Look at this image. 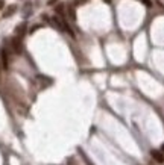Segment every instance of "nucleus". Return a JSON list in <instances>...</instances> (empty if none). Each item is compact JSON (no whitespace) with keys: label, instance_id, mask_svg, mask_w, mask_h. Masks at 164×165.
<instances>
[{"label":"nucleus","instance_id":"1","mask_svg":"<svg viewBox=\"0 0 164 165\" xmlns=\"http://www.w3.org/2000/svg\"><path fill=\"white\" fill-rule=\"evenodd\" d=\"M12 48H14V52H15L17 55H20V53L23 52V45H21V40H20V37L12 38Z\"/></svg>","mask_w":164,"mask_h":165},{"label":"nucleus","instance_id":"2","mask_svg":"<svg viewBox=\"0 0 164 165\" xmlns=\"http://www.w3.org/2000/svg\"><path fill=\"white\" fill-rule=\"evenodd\" d=\"M0 58H2V67L6 70L9 65V59H8V52L5 47H2V50H0Z\"/></svg>","mask_w":164,"mask_h":165},{"label":"nucleus","instance_id":"3","mask_svg":"<svg viewBox=\"0 0 164 165\" xmlns=\"http://www.w3.org/2000/svg\"><path fill=\"white\" fill-rule=\"evenodd\" d=\"M151 156H152L158 164H163L164 162V153L161 150H152V152H151Z\"/></svg>","mask_w":164,"mask_h":165},{"label":"nucleus","instance_id":"4","mask_svg":"<svg viewBox=\"0 0 164 165\" xmlns=\"http://www.w3.org/2000/svg\"><path fill=\"white\" fill-rule=\"evenodd\" d=\"M15 11H17V6H15V5H9V6L5 9V12H3V18L11 17L12 14H15Z\"/></svg>","mask_w":164,"mask_h":165},{"label":"nucleus","instance_id":"5","mask_svg":"<svg viewBox=\"0 0 164 165\" xmlns=\"http://www.w3.org/2000/svg\"><path fill=\"white\" fill-rule=\"evenodd\" d=\"M24 34H26V23H21V24H18V26L15 27V35L21 38Z\"/></svg>","mask_w":164,"mask_h":165},{"label":"nucleus","instance_id":"6","mask_svg":"<svg viewBox=\"0 0 164 165\" xmlns=\"http://www.w3.org/2000/svg\"><path fill=\"white\" fill-rule=\"evenodd\" d=\"M67 12H69V17L72 18V20H76V11H75V6H69L67 8Z\"/></svg>","mask_w":164,"mask_h":165},{"label":"nucleus","instance_id":"7","mask_svg":"<svg viewBox=\"0 0 164 165\" xmlns=\"http://www.w3.org/2000/svg\"><path fill=\"white\" fill-rule=\"evenodd\" d=\"M56 14H58L59 17L64 15V5H58V6H56Z\"/></svg>","mask_w":164,"mask_h":165},{"label":"nucleus","instance_id":"8","mask_svg":"<svg viewBox=\"0 0 164 165\" xmlns=\"http://www.w3.org/2000/svg\"><path fill=\"white\" fill-rule=\"evenodd\" d=\"M88 0H75V5H84V3H87Z\"/></svg>","mask_w":164,"mask_h":165},{"label":"nucleus","instance_id":"9","mask_svg":"<svg viewBox=\"0 0 164 165\" xmlns=\"http://www.w3.org/2000/svg\"><path fill=\"white\" fill-rule=\"evenodd\" d=\"M143 3H144L147 8H151V6H152V2H151V0H143Z\"/></svg>","mask_w":164,"mask_h":165},{"label":"nucleus","instance_id":"10","mask_svg":"<svg viewBox=\"0 0 164 165\" xmlns=\"http://www.w3.org/2000/svg\"><path fill=\"white\" fill-rule=\"evenodd\" d=\"M5 8V0H0V9Z\"/></svg>","mask_w":164,"mask_h":165},{"label":"nucleus","instance_id":"11","mask_svg":"<svg viewBox=\"0 0 164 165\" xmlns=\"http://www.w3.org/2000/svg\"><path fill=\"white\" fill-rule=\"evenodd\" d=\"M47 3H49V5H53V3H56V0H49Z\"/></svg>","mask_w":164,"mask_h":165},{"label":"nucleus","instance_id":"12","mask_svg":"<svg viewBox=\"0 0 164 165\" xmlns=\"http://www.w3.org/2000/svg\"><path fill=\"white\" fill-rule=\"evenodd\" d=\"M161 152H163V153H164V144H163V145H161Z\"/></svg>","mask_w":164,"mask_h":165}]
</instances>
